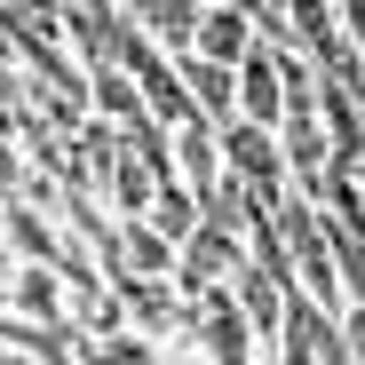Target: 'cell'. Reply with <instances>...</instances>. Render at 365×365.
<instances>
[{
    "instance_id": "obj_1",
    "label": "cell",
    "mask_w": 365,
    "mask_h": 365,
    "mask_svg": "<svg viewBox=\"0 0 365 365\" xmlns=\"http://www.w3.org/2000/svg\"><path fill=\"white\" fill-rule=\"evenodd\" d=\"M111 302H119V326L143 334V341H175V326L191 318V294L175 278H143V270H103Z\"/></svg>"
},
{
    "instance_id": "obj_2",
    "label": "cell",
    "mask_w": 365,
    "mask_h": 365,
    "mask_svg": "<svg viewBox=\"0 0 365 365\" xmlns=\"http://www.w3.org/2000/svg\"><path fill=\"white\" fill-rule=\"evenodd\" d=\"M238 262H247V230L199 207L191 238L175 247V286H182V294H199V286H230V270H238Z\"/></svg>"
},
{
    "instance_id": "obj_3",
    "label": "cell",
    "mask_w": 365,
    "mask_h": 365,
    "mask_svg": "<svg viewBox=\"0 0 365 365\" xmlns=\"http://www.w3.org/2000/svg\"><path fill=\"white\" fill-rule=\"evenodd\" d=\"M222 175H238L247 191L262 199H286L294 182H286V159H278V128H255V119H222Z\"/></svg>"
},
{
    "instance_id": "obj_4",
    "label": "cell",
    "mask_w": 365,
    "mask_h": 365,
    "mask_svg": "<svg viewBox=\"0 0 365 365\" xmlns=\"http://www.w3.org/2000/svg\"><path fill=\"white\" fill-rule=\"evenodd\" d=\"M167 151H175V182H182V191H191V199H207L215 191V182H222V135H215V119H175V128H167Z\"/></svg>"
},
{
    "instance_id": "obj_5",
    "label": "cell",
    "mask_w": 365,
    "mask_h": 365,
    "mask_svg": "<svg viewBox=\"0 0 365 365\" xmlns=\"http://www.w3.org/2000/svg\"><path fill=\"white\" fill-rule=\"evenodd\" d=\"M0 247H9L16 262H56V255L72 247V238L56 230V215H48V207H32V199H9V207H0Z\"/></svg>"
},
{
    "instance_id": "obj_6",
    "label": "cell",
    "mask_w": 365,
    "mask_h": 365,
    "mask_svg": "<svg viewBox=\"0 0 365 365\" xmlns=\"http://www.w3.org/2000/svg\"><path fill=\"white\" fill-rule=\"evenodd\" d=\"M9 310L40 318V326H72V294H64V278H56V262H16L9 270Z\"/></svg>"
},
{
    "instance_id": "obj_7",
    "label": "cell",
    "mask_w": 365,
    "mask_h": 365,
    "mask_svg": "<svg viewBox=\"0 0 365 365\" xmlns=\"http://www.w3.org/2000/svg\"><path fill=\"white\" fill-rule=\"evenodd\" d=\"M278 159H286V182H294V191H310V182L334 167L318 111H286V119H278Z\"/></svg>"
},
{
    "instance_id": "obj_8",
    "label": "cell",
    "mask_w": 365,
    "mask_h": 365,
    "mask_svg": "<svg viewBox=\"0 0 365 365\" xmlns=\"http://www.w3.org/2000/svg\"><path fill=\"white\" fill-rule=\"evenodd\" d=\"M175 80H182V96H191V111H199V119H215V128H222V119H238L230 64H207L199 48H182V56H175Z\"/></svg>"
},
{
    "instance_id": "obj_9",
    "label": "cell",
    "mask_w": 365,
    "mask_h": 365,
    "mask_svg": "<svg viewBox=\"0 0 365 365\" xmlns=\"http://www.w3.org/2000/svg\"><path fill=\"white\" fill-rule=\"evenodd\" d=\"M119 9L143 24V40H151V48L182 56V48H191V32H199V9H207V0H119Z\"/></svg>"
},
{
    "instance_id": "obj_10",
    "label": "cell",
    "mask_w": 365,
    "mask_h": 365,
    "mask_svg": "<svg viewBox=\"0 0 365 365\" xmlns=\"http://www.w3.org/2000/svg\"><path fill=\"white\" fill-rule=\"evenodd\" d=\"M103 270H143V278H175V238L167 230H151L143 215H128L119 222V247H111V262Z\"/></svg>"
},
{
    "instance_id": "obj_11",
    "label": "cell",
    "mask_w": 365,
    "mask_h": 365,
    "mask_svg": "<svg viewBox=\"0 0 365 365\" xmlns=\"http://www.w3.org/2000/svg\"><path fill=\"white\" fill-rule=\"evenodd\" d=\"M80 80H88L80 103H88L96 119H111V128H135V119H143V96H135V80L119 72V64H88Z\"/></svg>"
},
{
    "instance_id": "obj_12",
    "label": "cell",
    "mask_w": 365,
    "mask_h": 365,
    "mask_svg": "<svg viewBox=\"0 0 365 365\" xmlns=\"http://www.w3.org/2000/svg\"><path fill=\"white\" fill-rule=\"evenodd\" d=\"M191 48L207 56V64H238V56L255 48V24L238 16V9H199V32H191Z\"/></svg>"
},
{
    "instance_id": "obj_13",
    "label": "cell",
    "mask_w": 365,
    "mask_h": 365,
    "mask_svg": "<svg viewBox=\"0 0 365 365\" xmlns=\"http://www.w3.org/2000/svg\"><path fill=\"white\" fill-rule=\"evenodd\" d=\"M143 222H151V230H167L175 247H182V238H191V222H199V199H191V191H182V182L167 175L159 191H151V207H143Z\"/></svg>"
},
{
    "instance_id": "obj_14",
    "label": "cell",
    "mask_w": 365,
    "mask_h": 365,
    "mask_svg": "<svg viewBox=\"0 0 365 365\" xmlns=\"http://www.w3.org/2000/svg\"><path fill=\"white\" fill-rule=\"evenodd\" d=\"M334 32H341V40L365 56V0H334Z\"/></svg>"
},
{
    "instance_id": "obj_15",
    "label": "cell",
    "mask_w": 365,
    "mask_h": 365,
    "mask_svg": "<svg viewBox=\"0 0 365 365\" xmlns=\"http://www.w3.org/2000/svg\"><path fill=\"white\" fill-rule=\"evenodd\" d=\"M341 341H349V365H365V302L341 310Z\"/></svg>"
},
{
    "instance_id": "obj_16",
    "label": "cell",
    "mask_w": 365,
    "mask_h": 365,
    "mask_svg": "<svg viewBox=\"0 0 365 365\" xmlns=\"http://www.w3.org/2000/svg\"><path fill=\"white\" fill-rule=\"evenodd\" d=\"M278 9H286V0H278Z\"/></svg>"
}]
</instances>
